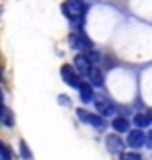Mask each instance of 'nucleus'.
<instances>
[{
	"instance_id": "obj_13",
	"label": "nucleus",
	"mask_w": 152,
	"mask_h": 160,
	"mask_svg": "<svg viewBox=\"0 0 152 160\" xmlns=\"http://www.w3.org/2000/svg\"><path fill=\"white\" fill-rule=\"evenodd\" d=\"M133 122H135V125H137V128H148V125H150V122H152V118L148 116V114H137V116L133 118Z\"/></svg>"
},
{
	"instance_id": "obj_10",
	"label": "nucleus",
	"mask_w": 152,
	"mask_h": 160,
	"mask_svg": "<svg viewBox=\"0 0 152 160\" xmlns=\"http://www.w3.org/2000/svg\"><path fill=\"white\" fill-rule=\"evenodd\" d=\"M112 128L115 129V133H127V131H129V122H127V118H123V116L114 118Z\"/></svg>"
},
{
	"instance_id": "obj_6",
	"label": "nucleus",
	"mask_w": 152,
	"mask_h": 160,
	"mask_svg": "<svg viewBox=\"0 0 152 160\" xmlns=\"http://www.w3.org/2000/svg\"><path fill=\"white\" fill-rule=\"evenodd\" d=\"M73 68H75V72H77L79 75H87V73H89V70H91V62H89V58H87V54L79 52V54L75 56Z\"/></svg>"
},
{
	"instance_id": "obj_2",
	"label": "nucleus",
	"mask_w": 152,
	"mask_h": 160,
	"mask_svg": "<svg viewBox=\"0 0 152 160\" xmlns=\"http://www.w3.org/2000/svg\"><path fill=\"white\" fill-rule=\"evenodd\" d=\"M77 116L83 123H91V125H95V128H102L104 125V120H102L100 114H92L85 108H77Z\"/></svg>"
},
{
	"instance_id": "obj_8",
	"label": "nucleus",
	"mask_w": 152,
	"mask_h": 160,
	"mask_svg": "<svg viewBox=\"0 0 152 160\" xmlns=\"http://www.w3.org/2000/svg\"><path fill=\"white\" fill-rule=\"evenodd\" d=\"M89 83L91 85H95V87H100L104 83V72L100 70V68H92L91 66V70H89Z\"/></svg>"
},
{
	"instance_id": "obj_22",
	"label": "nucleus",
	"mask_w": 152,
	"mask_h": 160,
	"mask_svg": "<svg viewBox=\"0 0 152 160\" xmlns=\"http://www.w3.org/2000/svg\"><path fill=\"white\" fill-rule=\"evenodd\" d=\"M0 14H2V10H0Z\"/></svg>"
},
{
	"instance_id": "obj_16",
	"label": "nucleus",
	"mask_w": 152,
	"mask_h": 160,
	"mask_svg": "<svg viewBox=\"0 0 152 160\" xmlns=\"http://www.w3.org/2000/svg\"><path fill=\"white\" fill-rule=\"evenodd\" d=\"M87 58H89V62H91V64H96V62H100V60H102V54H100V52H96V50H92V48H89V50H87Z\"/></svg>"
},
{
	"instance_id": "obj_7",
	"label": "nucleus",
	"mask_w": 152,
	"mask_h": 160,
	"mask_svg": "<svg viewBox=\"0 0 152 160\" xmlns=\"http://www.w3.org/2000/svg\"><path fill=\"white\" fill-rule=\"evenodd\" d=\"M62 14H64L67 19H71V21H79V23H81V18H83V14L77 12V10L73 8V4H69L67 0L62 4Z\"/></svg>"
},
{
	"instance_id": "obj_9",
	"label": "nucleus",
	"mask_w": 152,
	"mask_h": 160,
	"mask_svg": "<svg viewBox=\"0 0 152 160\" xmlns=\"http://www.w3.org/2000/svg\"><path fill=\"white\" fill-rule=\"evenodd\" d=\"M95 106H96V110H98L100 116H110V114L114 112L112 102H110V100H106V98H96Z\"/></svg>"
},
{
	"instance_id": "obj_14",
	"label": "nucleus",
	"mask_w": 152,
	"mask_h": 160,
	"mask_svg": "<svg viewBox=\"0 0 152 160\" xmlns=\"http://www.w3.org/2000/svg\"><path fill=\"white\" fill-rule=\"evenodd\" d=\"M0 160H12V148L4 141H0Z\"/></svg>"
},
{
	"instance_id": "obj_15",
	"label": "nucleus",
	"mask_w": 152,
	"mask_h": 160,
	"mask_svg": "<svg viewBox=\"0 0 152 160\" xmlns=\"http://www.w3.org/2000/svg\"><path fill=\"white\" fill-rule=\"evenodd\" d=\"M19 154H21L23 160H31L33 158V154H31V151H29V147H27L25 141H19Z\"/></svg>"
},
{
	"instance_id": "obj_4",
	"label": "nucleus",
	"mask_w": 152,
	"mask_h": 160,
	"mask_svg": "<svg viewBox=\"0 0 152 160\" xmlns=\"http://www.w3.org/2000/svg\"><path fill=\"white\" fill-rule=\"evenodd\" d=\"M145 137H146V133H143L141 128H135L133 131H129V135H127V145L131 148H141L145 145Z\"/></svg>"
},
{
	"instance_id": "obj_5",
	"label": "nucleus",
	"mask_w": 152,
	"mask_h": 160,
	"mask_svg": "<svg viewBox=\"0 0 152 160\" xmlns=\"http://www.w3.org/2000/svg\"><path fill=\"white\" fill-rule=\"evenodd\" d=\"M106 148H108L110 152H123L125 143H123V139L118 133H110L106 137Z\"/></svg>"
},
{
	"instance_id": "obj_18",
	"label": "nucleus",
	"mask_w": 152,
	"mask_h": 160,
	"mask_svg": "<svg viewBox=\"0 0 152 160\" xmlns=\"http://www.w3.org/2000/svg\"><path fill=\"white\" fill-rule=\"evenodd\" d=\"M120 160H141V154L139 152H121Z\"/></svg>"
},
{
	"instance_id": "obj_19",
	"label": "nucleus",
	"mask_w": 152,
	"mask_h": 160,
	"mask_svg": "<svg viewBox=\"0 0 152 160\" xmlns=\"http://www.w3.org/2000/svg\"><path fill=\"white\" fill-rule=\"evenodd\" d=\"M58 102H60V104H64V106H69V97L60 95V97H58Z\"/></svg>"
},
{
	"instance_id": "obj_3",
	"label": "nucleus",
	"mask_w": 152,
	"mask_h": 160,
	"mask_svg": "<svg viewBox=\"0 0 152 160\" xmlns=\"http://www.w3.org/2000/svg\"><path fill=\"white\" fill-rule=\"evenodd\" d=\"M69 44H71L75 50H79V52L92 48V42L83 35V31H81V35H69Z\"/></svg>"
},
{
	"instance_id": "obj_12",
	"label": "nucleus",
	"mask_w": 152,
	"mask_h": 160,
	"mask_svg": "<svg viewBox=\"0 0 152 160\" xmlns=\"http://www.w3.org/2000/svg\"><path fill=\"white\" fill-rule=\"evenodd\" d=\"M0 122H2L4 125H8V128L14 125V114H12L10 108H6V106L0 108Z\"/></svg>"
},
{
	"instance_id": "obj_20",
	"label": "nucleus",
	"mask_w": 152,
	"mask_h": 160,
	"mask_svg": "<svg viewBox=\"0 0 152 160\" xmlns=\"http://www.w3.org/2000/svg\"><path fill=\"white\" fill-rule=\"evenodd\" d=\"M145 143H146V145L152 148V131H148V133H146V137H145Z\"/></svg>"
},
{
	"instance_id": "obj_17",
	"label": "nucleus",
	"mask_w": 152,
	"mask_h": 160,
	"mask_svg": "<svg viewBox=\"0 0 152 160\" xmlns=\"http://www.w3.org/2000/svg\"><path fill=\"white\" fill-rule=\"evenodd\" d=\"M69 4H73V8L77 10V12H81V14H85V10H87V6H85V2L83 0H67Z\"/></svg>"
},
{
	"instance_id": "obj_23",
	"label": "nucleus",
	"mask_w": 152,
	"mask_h": 160,
	"mask_svg": "<svg viewBox=\"0 0 152 160\" xmlns=\"http://www.w3.org/2000/svg\"><path fill=\"white\" fill-rule=\"evenodd\" d=\"M150 118H152V114H150Z\"/></svg>"
},
{
	"instance_id": "obj_1",
	"label": "nucleus",
	"mask_w": 152,
	"mask_h": 160,
	"mask_svg": "<svg viewBox=\"0 0 152 160\" xmlns=\"http://www.w3.org/2000/svg\"><path fill=\"white\" fill-rule=\"evenodd\" d=\"M60 73H62V79H64V81H66L69 87L79 89V85H81V79H79V73L75 72V68H73V66L64 64V66H62V70H60Z\"/></svg>"
},
{
	"instance_id": "obj_11",
	"label": "nucleus",
	"mask_w": 152,
	"mask_h": 160,
	"mask_svg": "<svg viewBox=\"0 0 152 160\" xmlns=\"http://www.w3.org/2000/svg\"><path fill=\"white\" fill-rule=\"evenodd\" d=\"M79 95H81V100H83V102H91L92 97H95L91 83H83V81H81V85H79Z\"/></svg>"
},
{
	"instance_id": "obj_21",
	"label": "nucleus",
	"mask_w": 152,
	"mask_h": 160,
	"mask_svg": "<svg viewBox=\"0 0 152 160\" xmlns=\"http://www.w3.org/2000/svg\"><path fill=\"white\" fill-rule=\"evenodd\" d=\"M4 106V95H2V89H0V108Z\"/></svg>"
}]
</instances>
